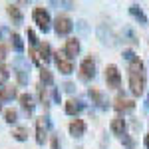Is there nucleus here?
I'll return each mask as SVG.
<instances>
[{"instance_id":"f257e3e1","label":"nucleus","mask_w":149,"mask_h":149,"mask_svg":"<svg viewBox=\"0 0 149 149\" xmlns=\"http://www.w3.org/2000/svg\"><path fill=\"white\" fill-rule=\"evenodd\" d=\"M129 90L133 95H141L145 92V68L139 58H131L129 64Z\"/></svg>"},{"instance_id":"f03ea898","label":"nucleus","mask_w":149,"mask_h":149,"mask_svg":"<svg viewBox=\"0 0 149 149\" xmlns=\"http://www.w3.org/2000/svg\"><path fill=\"white\" fill-rule=\"evenodd\" d=\"M105 84H107V88H111V90H117L119 84H121L119 70H117V66H113V64H109V66L105 68Z\"/></svg>"},{"instance_id":"7ed1b4c3","label":"nucleus","mask_w":149,"mask_h":149,"mask_svg":"<svg viewBox=\"0 0 149 149\" xmlns=\"http://www.w3.org/2000/svg\"><path fill=\"white\" fill-rule=\"evenodd\" d=\"M80 76H81V80H92L93 76H95V62H93V58H86V60H81Z\"/></svg>"},{"instance_id":"20e7f679","label":"nucleus","mask_w":149,"mask_h":149,"mask_svg":"<svg viewBox=\"0 0 149 149\" xmlns=\"http://www.w3.org/2000/svg\"><path fill=\"white\" fill-rule=\"evenodd\" d=\"M32 16H34V22L42 28V30H48V24H50V14L46 12V8H42V6H36L34 12H32Z\"/></svg>"},{"instance_id":"39448f33","label":"nucleus","mask_w":149,"mask_h":149,"mask_svg":"<svg viewBox=\"0 0 149 149\" xmlns=\"http://www.w3.org/2000/svg\"><path fill=\"white\" fill-rule=\"evenodd\" d=\"M56 34L58 36H66L72 32V28H74V24H72V20H70L68 16H58L56 18Z\"/></svg>"},{"instance_id":"423d86ee","label":"nucleus","mask_w":149,"mask_h":149,"mask_svg":"<svg viewBox=\"0 0 149 149\" xmlns=\"http://www.w3.org/2000/svg\"><path fill=\"white\" fill-rule=\"evenodd\" d=\"M78 52H80V42H78L76 38H70V40H66V44H64V54H66V58L78 56Z\"/></svg>"},{"instance_id":"0eeeda50","label":"nucleus","mask_w":149,"mask_h":149,"mask_svg":"<svg viewBox=\"0 0 149 149\" xmlns=\"http://www.w3.org/2000/svg\"><path fill=\"white\" fill-rule=\"evenodd\" d=\"M70 133H72L74 137H81V135L86 133V123H84V119H72V121H70Z\"/></svg>"},{"instance_id":"6e6552de","label":"nucleus","mask_w":149,"mask_h":149,"mask_svg":"<svg viewBox=\"0 0 149 149\" xmlns=\"http://www.w3.org/2000/svg\"><path fill=\"white\" fill-rule=\"evenodd\" d=\"M133 105H135V103L131 102V100H127V97H123V95H117V97H115V103H113V107L117 109V111L133 109Z\"/></svg>"},{"instance_id":"1a4fd4ad","label":"nucleus","mask_w":149,"mask_h":149,"mask_svg":"<svg viewBox=\"0 0 149 149\" xmlns=\"http://www.w3.org/2000/svg\"><path fill=\"white\" fill-rule=\"evenodd\" d=\"M109 127H111V131H113L115 135H123V131H125V119L117 115V117H113V119H111Z\"/></svg>"},{"instance_id":"9d476101","label":"nucleus","mask_w":149,"mask_h":149,"mask_svg":"<svg viewBox=\"0 0 149 149\" xmlns=\"http://www.w3.org/2000/svg\"><path fill=\"white\" fill-rule=\"evenodd\" d=\"M56 64H58V70H60L62 74H72V72H74L72 62H70V60H66V58H62L60 54H58V58H56Z\"/></svg>"},{"instance_id":"9b49d317","label":"nucleus","mask_w":149,"mask_h":149,"mask_svg":"<svg viewBox=\"0 0 149 149\" xmlns=\"http://www.w3.org/2000/svg\"><path fill=\"white\" fill-rule=\"evenodd\" d=\"M44 139H46L44 117H38V119H36V141H38V143H44Z\"/></svg>"},{"instance_id":"f8f14e48","label":"nucleus","mask_w":149,"mask_h":149,"mask_svg":"<svg viewBox=\"0 0 149 149\" xmlns=\"http://www.w3.org/2000/svg\"><path fill=\"white\" fill-rule=\"evenodd\" d=\"M8 14L14 18V22H16V24L22 22V14H20V8H18L16 4H8Z\"/></svg>"},{"instance_id":"ddd939ff","label":"nucleus","mask_w":149,"mask_h":149,"mask_svg":"<svg viewBox=\"0 0 149 149\" xmlns=\"http://www.w3.org/2000/svg\"><path fill=\"white\" fill-rule=\"evenodd\" d=\"M78 111H80L78 102H76V100H68V102H66V113L68 115H76Z\"/></svg>"},{"instance_id":"4468645a","label":"nucleus","mask_w":149,"mask_h":149,"mask_svg":"<svg viewBox=\"0 0 149 149\" xmlns=\"http://www.w3.org/2000/svg\"><path fill=\"white\" fill-rule=\"evenodd\" d=\"M14 95H16V90H14V88H2V90H0V100H2V102L12 100Z\"/></svg>"},{"instance_id":"2eb2a0df","label":"nucleus","mask_w":149,"mask_h":149,"mask_svg":"<svg viewBox=\"0 0 149 149\" xmlns=\"http://www.w3.org/2000/svg\"><path fill=\"white\" fill-rule=\"evenodd\" d=\"M12 135H14V139H18V141H24V139L28 137V131H26V127H16L12 131Z\"/></svg>"},{"instance_id":"dca6fc26","label":"nucleus","mask_w":149,"mask_h":149,"mask_svg":"<svg viewBox=\"0 0 149 149\" xmlns=\"http://www.w3.org/2000/svg\"><path fill=\"white\" fill-rule=\"evenodd\" d=\"M20 103H22V107H26V109H32V95H28V93H22L20 95Z\"/></svg>"},{"instance_id":"f3484780","label":"nucleus","mask_w":149,"mask_h":149,"mask_svg":"<svg viewBox=\"0 0 149 149\" xmlns=\"http://www.w3.org/2000/svg\"><path fill=\"white\" fill-rule=\"evenodd\" d=\"M90 97H93V102L100 103V105L103 103V95H102V92H100V90H95V88H92V90H90Z\"/></svg>"},{"instance_id":"a211bd4d","label":"nucleus","mask_w":149,"mask_h":149,"mask_svg":"<svg viewBox=\"0 0 149 149\" xmlns=\"http://www.w3.org/2000/svg\"><path fill=\"white\" fill-rule=\"evenodd\" d=\"M131 14H133L135 18H139L143 24H147V18L143 16V12H141V8H139V6H131Z\"/></svg>"},{"instance_id":"6ab92c4d","label":"nucleus","mask_w":149,"mask_h":149,"mask_svg":"<svg viewBox=\"0 0 149 149\" xmlns=\"http://www.w3.org/2000/svg\"><path fill=\"white\" fill-rule=\"evenodd\" d=\"M40 80L46 81V84H52V80H54V78H52V72H50V70H42V72H40Z\"/></svg>"},{"instance_id":"aec40b11","label":"nucleus","mask_w":149,"mask_h":149,"mask_svg":"<svg viewBox=\"0 0 149 149\" xmlns=\"http://www.w3.org/2000/svg\"><path fill=\"white\" fill-rule=\"evenodd\" d=\"M4 117H6L8 123H14V121H16V111H14V109H6V111H4Z\"/></svg>"},{"instance_id":"412c9836","label":"nucleus","mask_w":149,"mask_h":149,"mask_svg":"<svg viewBox=\"0 0 149 149\" xmlns=\"http://www.w3.org/2000/svg\"><path fill=\"white\" fill-rule=\"evenodd\" d=\"M8 76H10L8 74V68L6 66H0V84H4V81L8 80Z\"/></svg>"},{"instance_id":"4be33fe9","label":"nucleus","mask_w":149,"mask_h":149,"mask_svg":"<svg viewBox=\"0 0 149 149\" xmlns=\"http://www.w3.org/2000/svg\"><path fill=\"white\" fill-rule=\"evenodd\" d=\"M12 40H14L16 50H22V40H20V36H18V34H12Z\"/></svg>"},{"instance_id":"5701e85b","label":"nucleus","mask_w":149,"mask_h":149,"mask_svg":"<svg viewBox=\"0 0 149 149\" xmlns=\"http://www.w3.org/2000/svg\"><path fill=\"white\" fill-rule=\"evenodd\" d=\"M46 97H48V93H46V90H44V86H40V100L46 103Z\"/></svg>"},{"instance_id":"b1692460","label":"nucleus","mask_w":149,"mask_h":149,"mask_svg":"<svg viewBox=\"0 0 149 149\" xmlns=\"http://www.w3.org/2000/svg\"><path fill=\"white\" fill-rule=\"evenodd\" d=\"M28 38H30V42H32V44H36V42H38V40H36V34L32 32V30H28Z\"/></svg>"},{"instance_id":"393cba45","label":"nucleus","mask_w":149,"mask_h":149,"mask_svg":"<svg viewBox=\"0 0 149 149\" xmlns=\"http://www.w3.org/2000/svg\"><path fill=\"white\" fill-rule=\"evenodd\" d=\"M4 56H6V46L0 44V60H4Z\"/></svg>"},{"instance_id":"a878e982","label":"nucleus","mask_w":149,"mask_h":149,"mask_svg":"<svg viewBox=\"0 0 149 149\" xmlns=\"http://www.w3.org/2000/svg\"><path fill=\"white\" fill-rule=\"evenodd\" d=\"M52 149H60V145H58V137H56V135L52 137Z\"/></svg>"},{"instance_id":"bb28decb","label":"nucleus","mask_w":149,"mask_h":149,"mask_svg":"<svg viewBox=\"0 0 149 149\" xmlns=\"http://www.w3.org/2000/svg\"><path fill=\"white\" fill-rule=\"evenodd\" d=\"M143 145H145V147L149 149V133H147V135H145V139H143Z\"/></svg>"}]
</instances>
